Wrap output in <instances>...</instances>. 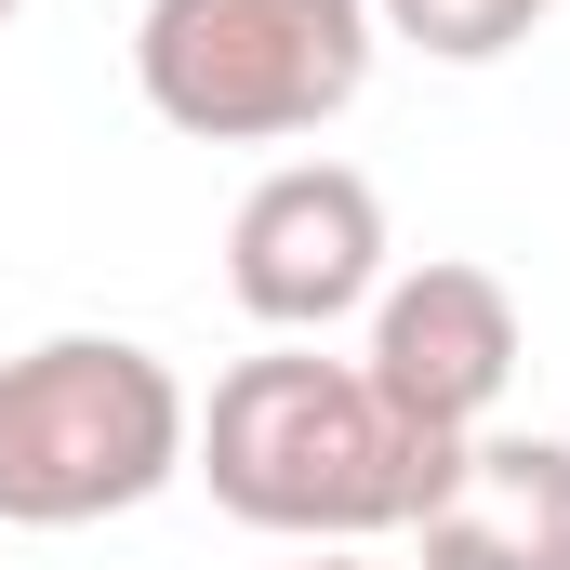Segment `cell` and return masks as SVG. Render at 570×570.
Masks as SVG:
<instances>
[{
	"label": "cell",
	"mask_w": 570,
	"mask_h": 570,
	"mask_svg": "<svg viewBox=\"0 0 570 570\" xmlns=\"http://www.w3.org/2000/svg\"><path fill=\"white\" fill-rule=\"evenodd\" d=\"M412 531L425 570H570V438H464Z\"/></svg>",
	"instance_id": "obj_6"
},
{
	"label": "cell",
	"mask_w": 570,
	"mask_h": 570,
	"mask_svg": "<svg viewBox=\"0 0 570 570\" xmlns=\"http://www.w3.org/2000/svg\"><path fill=\"white\" fill-rule=\"evenodd\" d=\"M226 292L266 332H332L345 305L385 292V199L358 159H279L226 213Z\"/></svg>",
	"instance_id": "obj_4"
},
{
	"label": "cell",
	"mask_w": 570,
	"mask_h": 570,
	"mask_svg": "<svg viewBox=\"0 0 570 570\" xmlns=\"http://www.w3.org/2000/svg\"><path fill=\"white\" fill-rule=\"evenodd\" d=\"M199 399L134 332H40L0 358V518L13 531H94L134 518L159 478H186Z\"/></svg>",
	"instance_id": "obj_2"
},
{
	"label": "cell",
	"mask_w": 570,
	"mask_h": 570,
	"mask_svg": "<svg viewBox=\"0 0 570 570\" xmlns=\"http://www.w3.org/2000/svg\"><path fill=\"white\" fill-rule=\"evenodd\" d=\"M0 27H13V0H0Z\"/></svg>",
	"instance_id": "obj_9"
},
{
	"label": "cell",
	"mask_w": 570,
	"mask_h": 570,
	"mask_svg": "<svg viewBox=\"0 0 570 570\" xmlns=\"http://www.w3.org/2000/svg\"><path fill=\"white\" fill-rule=\"evenodd\" d=\"M358 372H372V399H385L399 425L478 438L491 399H504V372H518V292L491 279V266H464V253H425L412 279L372 292Z\"/></svg>",
	"instance_id": "obj_5"
},
{
	"label": "cell",
	"mask_w": 570,
	"mask_h": 570,
	"mask_svg": "<svg viewBox=\"0 0 570 570\" xmlns=\"http://www.w3.org/2000/svg\"><path fill=\"white\" fill-rule=\"evenodd\" d=\"M305 570H372V558H345V544H332V558H305Z\"/></svg>",
	"instance_id": "obj_8"
},
{
	"label": "cell",
	"mask_w": 570,
	"mask_h": 570,
	"mask_svg": "<svg viewBox=\"0 0 570 570\" xmlns=\"http://www.w3.org/2000/svg\"><path fill=\"white\" fill-rule=\"evenodd\" d=\"M186 464L213 478V504L239 531H292V544H372V531H412L464 438H425L372 399L358 358H318V345H266L213 385V412L186 425Z\"/></svg>",
	"instance_id": "obj_1"
},
{
	"label": "cell",
	"mask_w": 570,
	"mask_h": 570,
	"mask_svg": "<svg viewBox=\"0 0 570 570\" xmlns=\"http://www.w3.org/2000/svg\"><path fill=\"white\" fill-rule=\"evenodd\" d=\"M372 27H399L438 67H491V53H518L544 27V0H372Z\"/></svg>",
	"instance_id": "obj_7"
},
{
	"label": "cell",
	"mask_w": 570,
	"mask_h": 570,
	"mask_svg": "<svg viewBox=\"0 0 570 570\" xmlns=\"http://www.w3.org/2000/svg\"><path fill=\"white\" fill-rule=\"evenodd\" d=\"M372 0H146L134 80L199 146H279L358 107L372 80Z\"/></svg>",
	"instance_id": "obj_3"
}]
</instances>
